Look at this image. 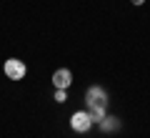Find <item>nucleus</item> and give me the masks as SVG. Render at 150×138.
Masks as SVG:
<instances>
[{
  "mask_svg": "<svg viewBox=\"0 0 150 138\" xmlns=\"http://www.w3.org/2000/svg\"><path fill=\"white\" fill-rule=\"evenodd\" d=\"M53 85H55V88L68 90L70 85H73V73H70L68 68H58V70L53 73Z\"/></svg>",
  "mask_w": 150,
  "mask_h": 138,
  "instance_id": "20e7f679",
  "label": "nucleus"
},
{
  "mask_svg": "<svg viewBox=\"0 0 150 138\" xmlns=\"http://www.w3.org/2000/svg\"><path fill=\"white\" fill-rule=\"evenodd\" d=\"M130 3H133V5H143L145 0H130Z\"/></svg>",
  "mask_w": 150,
  "mask_h": 138,
  "instance_id": "6e6552de",
  "label": "nucleus"
},
{
  "mask_svg": "<svg viewBox=\"0 0 150 138\" xmlns=\"http://www.w3.org/2000/svg\"><path fill=\"white\" fill-rule=\"evenodd\" d=\"M93 126H95V123H93V118H90L88 111H75L73 116H70V128H73L75 133H88Z\"/></svg>",
  "mask_w": 150,
  "mask_h": 138,
  "instance_id": "f03ea898",
  "label": "nucleus"
},
{
  "mask_svg": "<svg viewBox=\"0 0 150 138\" xmlns=\"http://www.w3.org/2000/svg\"><path fill=\"white\" fill-rule=\"evenodd\" d=\"M105 111H108V108H88V113H90L93 123H100L103 118H105Z\"/></svg>",
  "mask_w": 150,
  "mask_h": 138,
  "instance_id": "423d86ee",
  "label": "nucleus"
},
{
  "mask_svg": "<svg viewBox=\"0 0 150 138\" xmlns=\"http://www.w3.org/2000/svg\"><path fill=\"white\" fill-rule=\"evenodd\" d=\"M98 126H100L103 133H112V131H118V128H120V121H118L115 116H105L100 123H98Z\"/></svg>",
  "mask_w": 150,
  "mask_h": 138,
  "instance_id": "39448f33",
  "label": "nucleus"
},
{
  "mask_svg": "<svg viewBox=\"0 0 150 138\" xmlns=\"http://www.w3.org/2000/svg\"><path fill=\"white\" fill-rule=\"evenodd\" d=\"M108 90L103 88V85H90V88L85 90V103L88 108H108Z\"/></svg>",
  "mask_w": 150,
  "mask_h": 138,
  "instance_id": "f257e3e1",
  "label": "nucleus"
},
{
  "mask_svg": "<svg viewBox=\"0 0 150 138\" xmlns=\"http://www.w3.org/2000/svg\"><path fill=\"white\" fill-rule=\"evenodd\" d=\"M55 103H65L68 101V90H63V88H55Z\"/></svg>",
  "mask_w": 150,
  "mask_h": 138,
  "instance_id": "0eeeda50",
  "label": "nucleus"
},
{
  "mask_svg": "<svg viewBox=\"0 0 150 138\" xmlns=\"http://www.w3.org/2000/svg\"><path fill=\"white\" fill-rule=\"evenodd\" d=\"M3 70H5V75H8L10 80H23V78H25V73H28L25 63L18 60V58H8L5 65H3Z\"/></svg>",
  "mask_w": 150,
  "mask_h": 138,
  "instance_id": "7ed1b4c3",
  "label": "nucleus"
}]
</instances>
